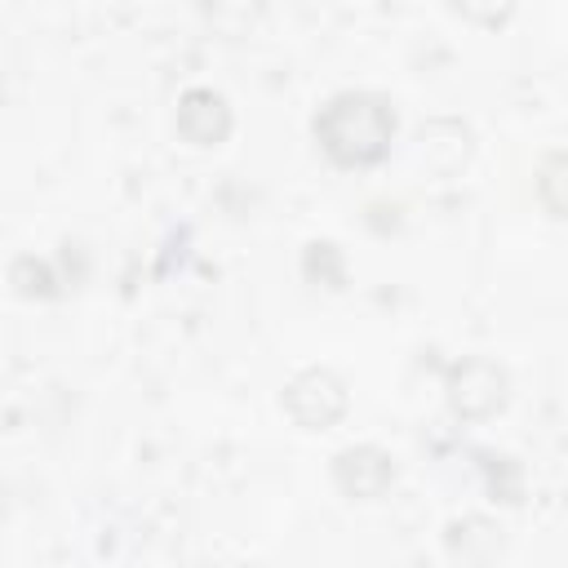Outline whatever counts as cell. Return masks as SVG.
<instances>
[{
	"label": "cell",
	"instance_id": "5",
	"mask_svg": "<svg viewBox=\"0 0 568 568\" xmlns=\"http://www.w3.org/2000/svg\"><path fill=\"white\" fill-rule=\"evenodd\" d=\"M333 475H337V484L351 493V497H382L386 493V484L395 479V466H390V457L382 453V448H346L342 457H337V466H333Z\"/></svg>",
	"mask_w": 568,
	"mask_h": 568
},
{
	"label": "cell",
	"instance_id": "3",
	"mask_svg": "<svg viewBox=\"0 0 568 568\" xmlns=\"http://www.w3.org/2000/svg\"><path fill=\"white\" fill-rule=\"evenodd\" d=\"M448 399L457 413L466 417H488L493 408H501L506 399V377L501 368H493L488 359H466L462 368H453L448 377Z\"/></svg>",
	"mask_w": 568,
	"mask_h": 568
},
{
	"label": "cell",
	"instance_id": "2",
	"mask_svg": "<svg viewBox=\"0 0 568 568\" xmlns=\"http://www.w3.org/2000/svg\"><path fill=\"white\" fill-rule=\"evenodd\" d=\"M284 404H288V413H293L306 430H324V426H333V422L346 413V386H342V377L328 373V368H306V373H297V377L288 382Z\"/></svg>",
	"mask_w": 568,
	"mask_h": 568
},
{
	"label": "cell",
	"instance_id": "1",
	"mask_svg": "<svg viewBox=\"0 0 568 568\" xmlns=\"http://www.w3.org/2000/svg\"><path fill=\"white\" fill-rule=\"evenodd\" d=\"M315 133L324 142V151L342 164H368L386 151L390 133H395V115L382 98L373 93H337L320 120H315Z\"/></svg>",
	"mask_w": 568,
	"mask_h": 568
},
{
	"label": "cell",
	"instance_id": "4",
	"mask_svg": "<svg viewBox=\"0 0 568 568\" xmlns=\"http://www.w3.org/2000/svg\"><path fill=\"white\" fill-rule=\"evenodd\" d=\"M178 129H182V138L195 142V146L222 142L226 129H231V111H226L222 93H213V89H191V93L178 102Z\"/></svg>",
	"mask_w": 568,
	"mask_h": 568
}]
</instances>
